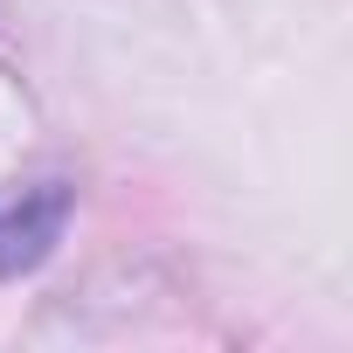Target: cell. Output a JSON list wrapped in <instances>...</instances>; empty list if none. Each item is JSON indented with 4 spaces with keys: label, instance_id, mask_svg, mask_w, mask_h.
Returning a JSON list of instances; mask_svg holds the SVG:
<instances>
[{
    "label": "cell",
    "instance_id": "obj_1",
    "mask_svg": "<svg viewBox=\"0 0 353 353\" xmlns=\"http://www.w3.org/2000/svg\"><path fill=\"white\" fill-rule=\"evenodd\" d=\"M63 215H70V194H63V188H35V194H21V201H0V277L35 270V263L56 250Z\"/></svg>",
    "mask_w": 353,
    "mask_h": 353
}]
</instances>
